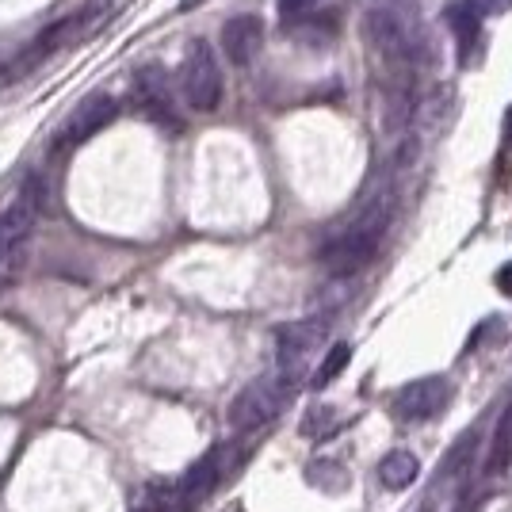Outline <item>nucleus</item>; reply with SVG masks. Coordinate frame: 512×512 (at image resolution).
Wrapping results in <instances>:
<instances>
[{
  "label": "nucleus",
  "instance_id": "obj_1",
  "mask_svg": "<svg viewBox=\"0 0 512 512\" xmlns=\"http://www.w3.org/2000/svg\"><path fill=\"white\" fill-rule=\"evenodd\" d=\"M299 379L302 371L279 367L276 375H264V379L249 383L234 398V406H230V428L234 432H256V428H264L268 421H276L279 413L287 409V402L295 398Z\"/></svg>",
  "mask_w": 512,
  "mask_h": 512
},
{
  "label": "nucleus",
  "instance_id": "obj_2",
  "mask_svg": "<svg viewBox=\"0 0 512 512\" xmlns=\"http://www.w3.org/2000/svg\"><path fill=\"white\" fill-rule=\"evenodd\" d=\"M386 222H390V207L379 203L363 214L352 230H344L341 237H333L325 249H321V264L329 276H356L360 268H367L375 253H379V241L386 234Z\"/></svg>",
  "mask_w": 512,
  "mask_h": 512
},
{
  "label": "nucleus",
  "instance_id": "obj_3",
  "mask_svg": "<svg viewBox=\"0 0 512 512\" xmlns=\"http://www.w3.org/2000/svg\"><path fill=\"white\" fill-rule=\"evenodd\" d=\"M180 96L192 111H214L222 104V69L207 39H195L180 65Z\"/></svg>",
  "mask_w": 512,
  "mask_h": 512
},
{
  "label": "nucleus",
  "instance_id": "obj_4",
  "mask_svg": "<svg viewBox=\"0 0 512 512\" xmlns=\"http://www.w3.org/2000/svg\"><path fill=\"white\" fill-rule=\"evenodd\" d=\"M43 207H46V180L43 176H27L20 184V192H16V199L8 207H0V260L12 256L31 237Z\"/></svg>",
  "mask_w": 512,
  "mask_h": 512
},
{
  "label": "nucleus",
  "instance_id": "obj_5",
  "mask_svg": "<svg viewBox=\"0 0 512 512\" xmlns=\"http://www.w3.org/2000/svg\"><path fill=\"white\" fill-rule=\"evenodd\" d=\"M115 115H119V100H115L111 92H88L85 100L73 107V115L65 119V127L58 130L54 150L65 153V150L85 146L88 138H96V134H100Z\"/></svg>",
  "mask_w": 512,
  "mask_h": 512
},
{
  "label": "nucleus",
  "instance_id": "obj_6",
  "mask_svg": "<svg viewBox=\"0 0 512 512\" xmlns=\"http://www.w3.org/2000/svg\"><path fill=\"white\" fill-rule=\"evenodd\" d=\"M329 337V318H299V321H287V325H279L276 329V360L279 367H295L302 371V363L310 352H318L321 344Z\"/></svg>",
  "mask_w": 512,
  "mask_h": 512
},
{
  "label": "nucleus",
  "instance_id": "obj_7",
  "mask_svg": "<svg viewBox=\"0 0 512 512\" xmlns=\"http://www.w3.org/2000/svg\"><path fill=\"white\" fill-rule=\"evenodd\" d=\"M363 31H367V43L375 46L386 62H409L413 58V46H417L413 31L394 8H371L367 20H363Z\"/></svg>",
  "mask_w": 512,
  "mask_h": 512
},
{
  "label": "nucleus",
  "instance_id": "obj_8",
  "mask_svg": "<svg viewBox=\"0 0 512 512\" xmlns=\"http://www.w3.org/2000/svg\"><path fill=\"white\" fill-rule=\"evenodd\" d=\"M451 402V383L440 375H425V379H413L394 394V409L402 421H432L440 417L444 406Z\"/></svg>",
  "mask_w": 512,
  "mask_h": 512
},
{
  "label": "nucleus",
  "instance_id": "obj_9",
  "mask_svg": "<svg viewBox=\"0 0 512 512\" xmlns=\"http://www.w3.org/2000/svg\"><path fill=\"white\" fill-rule=\"evenodd\" d=\"M218 474H222V451L214 448L207 451L199 463L184 470V478L165 493V512H192L203 505V497L214 490V482H218Z\"/></svg>",
  "mask_w": 512,
  "mask_h": 512
},
{
  "label": "nucleus",
  "instance_id": "obj_10",
  "mask_svg": "<svg viewBox=\"0 0 512 512\" xmlns=\"http://www.w3.org/2000/svg\"><path fill=\"white\" fill-rule=\"evenodd\" d=\"M134 88H138V107L150 115L157 127H180V119L172 111L169 73L161 65H142L138 77H134Z\"/></svg>",
  "mask_w": 512,
  "mask_h": 512
},
{
  "label": "nucleus",
  "instance_id": "obj_11",
  "mask_svg": "<svg viewBox=\"0 0 512 512\" xmlns=\"http://www.w3.org/2000/svg\"><path fill=\"white\" fill-rule=\"evenodd\" d=\"M260 46H264V23H260V16L245 12V16L226 20V27H222V54H226V62L245 69V65L256 62Z\"/></svg>",
  "mask_w": 512,
  "mask_h": 512
},
{
  "label": "nucleus",
  "instance_id": "obj_12",
  "mask_svg": "<svg viewBox=\"0 0 512 512\" xmlns=\"http://www.w3.org/2000/svg\"><path fill=\"white\" fill-rule=\"evenodd\" d=\"M81 23H85V16H69V20L54 23V27H46L43 35L35 39V43L23 50L16 62L4 69V81H20V77H27L35 65L43 62V58H50L54 50H62L69 39H73V31H81Z\"/></svg>",
  "mask_w": 512,
  "mask_h": 512
},
{
  "label": "nucleus",
  "instance_id": "obj_13",
  "mask_svg": "<svg viewBox=\"0 0 512 512\" xmlns=\"http://www.w3.org/2000/svg\"><path fill=\"white\" fill-rule=\"evenodd\" d=\"M444 23L455 35V46H459V58L463 65H474V50H478V31H482V8L474 0H451L444 8Z\"/></svg>",
  "mask_w": 512,
  "mask_h": 512
},
{
  "label": "nucleus",
  "instance_id": "obj_14",
  "mask_svg": "<svg viewBox=\"0 0 512 512\" xmlns=\"http://www.w3.org/2000/svg\"><path fill=\"white\" fill-rule=\"evenodd\" d=\"M417 474H421V463L413 451H390L379 463V482L386 490H409L417 482Z\"/></svg>",
  "mask_w": 512,
  "mask_h": 512
},
{
  "label": "nucleus",
  "instance_id": "obj_15",
  "mask_svg": "<svg viewBox=\"0 0 512 512\" xmlns=\"http://www.w3.org/2000/svg\"><path fill=\"white\" fill-rule=\"evenodd\" d=\"M413 115H417V92H413V85H394L386 92V130L402 134L413 123Z\"/></svg>",
  "mask_w": 512,
  "mask_h": 512
},
{
  "label": "nucleus",
  "instance_id": "obj_16",
  "mask_svg": "<svg viewBox=\"0 0 512 512\" xmlns=\"http://www.w3.org/2000/svg\"><path fill=\"white\" fill-rule=\"evenodd\" d=\"M509 467H512V406L501 413V421H497V428H493L486 474H505Z\"/></svg>",
  "mask_w": 512,
  "mask_h": 512
},
{
  "label": "nucleus",
  "instance_id": "obj_17",
  "mask_svg": "<svg viewBox=\"0 0 512 512\" xmlns=\"http://www.w3.org/2000/svg\"><path fill=\"white\" fill-rule=\"evenodd\" d=\"M348 360H352V344H333L329 352H325V360L318 363V371H314V386H329L337 375H341L344 367H348Z\"/></svg>",
  "mask_w": 512,
  "mask_h": 512
},
{
  "label": "nucleus",
  "instance_id": "obj_18",
  "mask_svg": "<svg viewBox=\"0 0 512 512\" xmlns=\"http://www.w3.org/2000/svg\"><path fill=\"white\" fill-rule=\"evenodd\" d=\"M474 444H478V432L470 428V432H463L459 440H455V448L444 455V474L448 478H459L463 470L470 467V455H474Z\"/></svg>",
  "mask_w": 512,
  "mask_h": 512
},
{
  "label": "nucleus",
  "instance_id": "obj_19",
  "mask_svg": "<svg viewBox=\"0 0 512 512\" xmlns=\"http://www.w3.org/2000/svg\"><path fill=\"white\" fill-rule=\"evenodd\" d=\"M318 4L321 0H279V16H283V20H302V16H310Z\"/></svg>",
  "mask_w": 512,
  "mask_h": 512
},
{
  "label": "nucleus",
  "instance_id": "obj_20",
  "mask_svg": "<svg viewBox=\"0 0 512 512\" xmlns=\"http://www.w3.org/2000/svg\"><path fill=\"white\" fill-rule=\"evenodd\" d=\"M497 291H501V295H509V299H512V264H505V268L497 272Z\"/></svg>",
  "mask_w": 512,
  "mask_h": 512
},
{
  "label": "nucleus",
  "instance_id": "obj_21",
  "mask_svg": "<svg viewBox=\"0 0 512 512\" xmlns=\"http://www.w3.org/2000/svg\"><path fill=\"white\" fill-rule=\"evenodd\" d=\"M505 142L512 146V107L505 111Z\"/></svg>",
  "mask_w": 512,
  "mask_h": 512
},
{
  "label": "nucleus",
  "instance_id": "obj_22",
  "mask_svg": "<svg viewBox=\"0 0 512 512\" xmlns=\"http://www.w3.org/2000/svg\"><path fill=\"white\" fill-rule=\"evenodd\" d=\"M195 4H203V0H180V12H192Z\"/></svg>",
  "mask_w": 512,
  "mask_h": 512
},
{
  "label": "nucleus",
  "instance_id": "obj_23",
  "mask_svg": "<svg viewBox=\"0 0 512 512\" xmlns=\"http://www.w3.org/2000/svg\"><path fill=\"white\" fill-rule=\"evenodd\" d=\"M478 8H501V0H482Z\"/></svg>",
  "mask_w": 512,
  "mask_h": 512
},
{
  "label": "nucleus",
  "instance_id": "obj_24",
  "mask_svg": "<svg viewBox=\"0 0 512 512\" xmlns=\"http://www.w3.org/2000/svg\"><path fill=\"white\" fill-rule=\"evenodd\" d=\"M394 4H409V0H394Z\"/></svg>",
  "mask_w": 512,
  "mask_h": 512
},
{
  "label": "nucleus",
  "instance_id": "obj_25",
  "mask_svg": "<svg viewBox=\"0 0 512 512\" xmlns=\"http://www.w3.org/2000/svg\"><path fill=\"white\" fill-rule=\"evenodd\" d=\"M0 77H4V73H0Z\"/></svg>",
  "mask_w": 512,
  "mask_h": 512
}]
</instances>
